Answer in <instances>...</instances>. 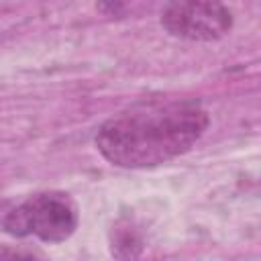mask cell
Returning <instances> with one entry per match:
<instances>
[{"label": "cell", "instance_id": "6da1fadb", "mask_svg": "<svg viewBox=\"0 0 261 261\" xmlns=\"http://www.w3.org/2000/svg\"><path fill=\"white\" fill-rule=\"evenodd\" d=\"M208 124L210 114L196 100H145L102 122L94 143L108 163L145 169L190 151Z\"/></svg>", "mask_w": 261, "mask_h": 261}, {"label": "cell", "instance_id": "7a4b0ae2", "mask_svg": "<svg viewBox=\"0 0 261 261\" xmlns=\"http://www.w3.org/2000/svg\"><path fill=\"white\" fill-rule=\"evenodd\" d=\"M80 222L75 202L65 192H39L6 212L4 232L10 237H37L43 243L67 241Z\"/></svg>", "mask_w": 261, "mask_h": 261}, {"label": "cell", "instance_id": "3957f363", "mask_svg": "<svg viewBox=\"0 0 261 261\" xmlns=\"http://www.w3.org/2000/svg\"><path fill=\"white\" fill-rule=\"evenodd\" d=\"M232 24V12L222 0H167L161 8V27L186 41H218Z\"/></svg>", "mask_w": 261, "mask_h": 261}]
</instances>
